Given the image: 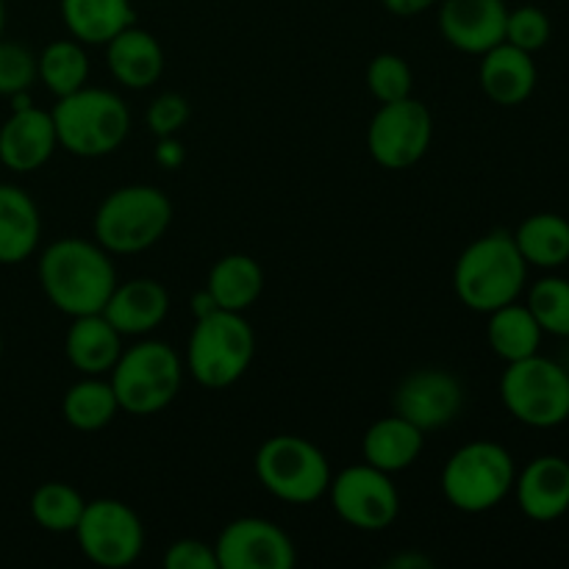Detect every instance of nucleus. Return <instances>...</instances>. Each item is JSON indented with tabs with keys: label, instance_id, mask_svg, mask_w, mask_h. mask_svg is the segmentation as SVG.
<instances>
[{
	"label": "nucleus",
	"instance_id": "obj_12",
	"mask_svg": "<svg viewBox=\"0 0 569 569\" xmlns=\"http://www.w3.org/2000/svg\"><path fill=\"white\" fill-rule=\"evenodd\" d=\"M326 495L331 498L339 520L356 531H387L400 515V495L392 476L376 470L367 461L345 467L339 476H333Z\"/></svg>",
	"mask_w": 569,
	"mask_h": 569
},
{
	"label": "nucleus",
	"instance_id": "obj_28",
	"mask_svg": "<svg viewBox=\"0 0 569 569\" xmlns=\"http://www.w3.org/2000/svg\"><path fill=\"white\" fill-rule=\"evenodd\" d=\"M117 411H122L120 400H117L109 378L103 381V376H83L61 398V417H64V422L83 433L103 431L106 426L114 422Z\"/></svg>",
	"mask_w": 569,
	"mask_h": 569
},
{
	"label": "nucleus",
	"instance_id": "obj_29",
	"mask_svg": "<svg viewBox=\"0 0 569 569\" xmlns=\"http://www.w3.org/2000/svg\"><path fill=\"white\" fill-rule=\"evenodd\" d=\"M37 76L56 100L87 87L89 56L78 39H56L37 56Z\"/></svg>",
	"mask_w": 569,
	"mask_h": 569
},
{
	"label": "nucleus",
	"instance_id": "obj_17",
	"mask_svg": "<svg viewBox=\"0 0 569 569\" xmlns=\"http://www.w3.org/2000/svg\"><path fill=\"white\" fill-rule=\"evenodd\" d=\"M511 495L528 520H561L569 511V461L553 453L537 456L517 472Z\"/></svg>",
	"mask_w": 569,
	"mask_h": 569
},
{
	"label": "nucleus",
	"instance_id": "obj_34",
	"mask_svg": "<svg viewBox=\"0 0 569 569\" xmlns=\"http://www.w3.org/2000/svg\"><path fill=\"white\" fill-rule=\"evenodd\" d=\"M37 78V56L26 44L0 39V94L14 98V94L28 92Z\"/></svg>",
	"mask_w": 569,
	"mask_h": 569
},
{
	"label": "nucleus",
	"instance_id": "obj_1",
	"mask_svg": "<svg viewBox=\"0 0 569 569\" xmlns=\"http://www.w3.org/2000/svg\"><path fill=\"white\" fill-rule=\"evenodd\" d=\"M37 276L50 306L67 317L98 315L117 287L109 250L81 237L50 242L39 256Z\"/></svg>",
	"mask_w": 569,
	"mask_h": 569
},
{
	"label": "nucleus",
	"instance_id": "obj_37",
	"mask_svg": "<svg viewBox=\"0 0 569 569\" xmlns=\"http://www.w3.org/2000/svg\"><path fill=\"white\" fill-rule=\"evenodd\" d=\"M153 156L156 164H161L164 170H178L183 164V144L176 137H161Z\"/></svg>",
	"mask_w": 569,
	"mask_h": 569
},
{
	"label": "nucleus",
	"instance_id": "obj_16",
	"mask_svg": "<svg viewBox=\"0 0 569 569\" xmlns=\"http://www.w3.org/2000/svg\"><path fill=\"white\" fill-rule=\"evenodd\" d=\"M59 148L50 111L26 103L11 109L9 120L0 126V164L11 172H33L50 161Z\"/></svg>",
	"mask_w": 569,
	"mask_h": 569
},
{
	"label": "nucleus",
	"instance_id": "obj_43",
	"mask_svg": "<svg viewBox=\"0 0 569 569\" xmlns=\"http://www.w3.org/2000/svg\"><path fill=\"white\" fill-rule=\"evenodd\" d=\"M0 359H3V333H0Z\"/></svg>",
	"mask_w": 569,
	"mask_h": 569
},
{
	"label": "nucleus",
	"instance_id": "obj_31",
	"mask_svg": "<svg viewBox=\"0 0 569 569\" xmlns=\"http://www.w3.org/2000/svg\"><path fill=\"white\" fill-rule=\"evenodd\" d=\"M528 311L545 333L569 339V281L561 276H545L528 289Z\"/></svg>",
	"mask_w": 569,
	"mask_h": 569
},
{
	"label": "nucleus",
	"instance_id": "obj_30",
	"mask_svg": "<svg viewBox=\"0 0 569 569\" xmlns=\"http://www.w3.org/2000/svg\"><path fill=\"white\" fill-rule=\"evenodd\" d=\"M83 506H87V500L76 487L64 481H48L33 489L28 509H31L33 522L42 531L72 533L81 520Z\"/></svg>",
	"mask_w": 569,
	"mask_h": 569
},
{
	"label": "nucleus",
	"instance_id": "obj_10",
	"mask_svg": "<svg viewBox=\"0 0 569 569\" xmlns=\"http://www.w3.org/2000/svg\"><path fill=\"white\" fill-rule=\"evenodd\" d=\"M81 553L106 569L131 567L142 556L144 528L137 511L114 498L87 500L76 526Z\"/></svg>",
	"mask_w": 569,
	"mask_h": 569
},
{
	"label": "nucleus",
	"instance_id": "obj_13",
	"mask_svg": "<svg viewBox=\"0 0 569 569\" xmlns=\"http://www.w3.org/2000/svg\"><path fill=\"white\" fill-rule=\"evenodd\" d=\"M220 569H292L298 550L292 539L264 517H239L220 531L214 542Z\"/></svg>",
	"mask_w": 569,
	"mask_h": 569
},
{
	"label": "nucleus",
	"instance_id": "obj_21",
	"mask_svg": "<svg viewBox=\"0 0 569 569\" xmlns=\"http://www.w3.org/2000/svg\"><path fill=\"white\" fill-rule=\"evenodd\" d=\"M64 353L81 376H109L122 356V333L106 320L103 311L72 317L64 337Z\"/></svg>",
	"mask_w": 569,
	"mask_h": 569
},
{
	"label": "nucleus",
	"instance_id": "obj_3",
	"mask_svg": "<svg viewBox=\"0 0 569 569\" xmlns=\"http://www.w3.org/2000/svg\"><path fill=\"white\" fill-rule=\"evenodd\" d=\"M59 148L78 159H100L122 148L131 133L128 103L111 89L83 87L50 109Z\"/></svg>",
	"mask_w": 569,
	"mask_h": 569
},
{
	"label": "nucleus",
	"instance_id": "obj_6",
	"mask_svg": "<svg viewBox=\"0 0 569 569\" xmlns=\"http://www.w3.org/2000/svg\"><path fill=\"white\" fill-rule=\"evenodd\" d=\"M256 356V333L244 315L217 309L194 320L183 370L206 389L233 387Z\"/></svg>",
	"mask_w": 569,
	"mask_h": 569
},
{
	"label": "nucleus",
	"instance_id": "obj_39",
	"mask_svg": "<svg viewBox=\"0 0 569 569\" xmlns=\"http://www.w3.org/2000/svg\"><path fill=\"white\" fill-rule=\"evenodd\" d=\"M387 567H392V569H417V567H422V569H431V567H433V561H431V559H426V556L403 553V556H395V559L389 561Z\"/></svg>",
	"mask_w": 569,
	"mask_h": 569
},
{
	"label": "nucleus",
	"instance_id": "obj_15",
	"mask_svg": "<svg viewBox=\"0 0 569 569\" xmlns=\"http://www.w3.org/2000/svg\"><path fill=\"white\" fill-rule=\"evenodd\" d=\"M506 0H439V31L461 53L483 56L506 42Z\"/></svg>",
	"mask_w": 569,
	"mask_h": 569
},
{
	"label": "nucleus",
	"instance_id": "obj_41",
	"mask_svg": "<svg viewBox=\"0 0 569 569\" xmlns=\"http://www.w3.org/2000/svg\"><path fill=\"white\" fill-rule=\"evenodd\" d=\"M3 28H6V3L0 0V39H3Z\"/></svg>",
	"mask_w": 569,
	"mask_h": 569
},
{
	"label": "nucleus",
	"instance_id": "obj_44",
	"mask_svg": "<svg viewBox=\"0 0 569 569\" xmlns=\"http://www.w3.org/2000/svg\"><path fill=\"white\" fill-rule=\"evenodd\" d=\"M0 167H3V164H0Z\"/></svg>",
	"mask_w": 569,
	"mask_h": 569
},
{
	"label": "nucleus",
	"instance_id": "obj_32",
	"mask_svg": "<svg viewBox=\"0 0 569 569\" xmlns=\"http://www.w3.org/2000/svg\"><path fill=\"white\" fill-rule=\"evenodd\" d=\"M367 89L378 103L409 98L415 89V72L409 61L398 53H378L367 67Z\"/></svg>",
	"mask_w": 569,
	"mask_h": 569
},
{
	"label": "nucleus",
	"instance_id": "obj_38",
	"mask_svg": "<svg viewBox=\"0 0 569 569\" xmlns=\"http://www.w3.org/2000/svg\"><path fill=\"white\" fill-rule=\"evenodd\" d=\"M383 9L395 17H415L422 14V11L439 6V0H381Z\"/></svg>",
	"mask_w": 569,
	"mask_h": 569
},
{
	"label": "nucleus",
	"instance_id": "obj_5",
	"mask_svg": "<svg viewBox=\"0 0 569 569\" xmlns=\"http://www.w3.org/2000/svg\"><path fill=\"white\" fill-rule=\"evenodd\" d=\"M515 456L492 439H476L461 445L445 461L442 487L445 500L461 515H483L503 503L515 489Z\"/></svg>",
	"mask_w": 569,
	"mask_h": 569
},
{
	"label": "nucleus",
	"instance_id": "obj_27",
	"mask_svg": "<svg viewBox=\"0 0 569 569\" xmlns=\"http://www.w3.org/2000/svg\"><path fill=\"white\" fill-rule=\"evenodd\" d=\"M487 317V342L492 348V353L498 359H503L506 365L539 353L545 331L533 320L526 303H517L515 300V303H506L500 309L489 311Z\"/></svg>",
	"mask_w": 569,
	"mask_h": 569
},
{
	"label": "nucleus",
	"instance_id": "obj_18",
	"mask_svg": "<svg viewBox=\"0 0 569 569\" xmlns=\"http://www.w3.org/2000/svg\"><path fill=\"white\" fill-rule=\"evenodd\" d=\"M478 81H481L483 94L495 106L515 109V106L526 103L537 89V61H533V53H526L509 42H500L481 56Z\"/></svg>",
	"mask_w": 569,
	"mask_h": 569
},
{
	"label": "nucleus",
	"instance_id": "obj_8",
	"mask_svg": "<svg viewBox=\"0 0 569 569\" xmlns=\"http://www.w3.org/2000/svg\"><path fill=\"white\" fill-rule=\"evenodd\" d=\"M256 478L272 498L289 506H311L331 487V465L326 453L298 433H276L253 459Z\"/></svg>",
	"mask_w": 569,
	"mask_h": 569
},
{
	"label": "nucleus",
	"instance_id": "obj_14",
	"mask_svg": "<svg viewBox=\"0 0 569 569\" xmlns=\"http://www.w3.org/2000/svg\"><path fill=\"white\" fill-rule=\"evenodd\" d=\"M395 415L415 422L420 431H437L450 426L465 409V387L459 378L439 367L411 370L395 387Z\"/></svg>",
	"mask_w": 569,
	"mask_h": 569
},
{
	"label": "nucleus",
	"instance_id": "obj_24",
	"mask_svg": "<svg viewBox=\"0 0 569 569\" xmlns=\"http://www.w3.org/2000/svg\"><path fill=\"white\" fill-rule=\"evenodd\" d=\"M206 289L214 298L217 309L244 315L264 292V270L253 256L228 253L209 270Z\"/></svg>",
	"mask_w": 569,
	"mask_h": 569
},
{
	"label": "nucleus",
	"instance_id": "obj_22",
	"mask_svg": "<svg viewBox=\"0 0 569 569\" xmlns=\"http://www.w3.org/2000/svg\"><path fill=\"white\" fill-rule=\"evenodd\" d=\"M422 448H426V431L400 415L381 417L361 437V459L389 476L409 470L420 459Z\"/></svg>",
	"mask_w": 569,
	"mask_h": 569
},
{
	"label": "nucleus",
	"instance_id": "obj_2",
	"mask_svg": "<svg viewBox=\"0 0 569 569\" xmlns=\"http://www.w3.org/2000/svg\"><path fill=\"white\" fill-rule=\"evenodd\" d=\"M528 264L509 231H489L467 244L453 267V289L461 306L478 315L520 300Z\"/></svg>",
	"mask_w": 569,
	"mask_h": 569
},
{
	"label": "nucleus",
	"instance_id": "obj_23",
	"mask_svg": "<svg viewBox=\"0 0 569 569\" xmlns=\"http://www.w3.org/2000/svg\"><path fill=\"white\" fill-rule=\"evenodd\" d=\"M42 237V217L31 194L11 183H0V264H22L31 259Z\"/></svg>",
	"mask_w": 569,
	"mask_h": 569
},
{
	"label": "nucleus",
	"instance_id": "obj_9",
	"mask_svg": "<svg viewBox=\"0 0 569 569\" xmlns=\"http://www.w3.org/2000/svg\"><path fill=\"white\" fill-rule=\"evenodd\" d=\"M500 400L528 428H559L569 420V372L542 353L506 365Z\"/></svg>",
	"mask_w": 569,
	"mask_h": 569
},
{
	"label": "nucleus",
	"instance_id": "obj_19",
	"mask_svg": "<svg viewBox=\"0 0 569 569\" xmlns=\"http://www.w3.org/2000/svg\"><path fill=\"white\" fill-rule=\"evenodd\" d=\"M170 295L156 278H131L117 283L103 306V317L122 337H144L167 320Z\"/></svg>",
	"mask_w": 569,
	"mask_h": 569
},
{
	"label": "nucleus",
	"instance_id": "obj_20",
	"mask_svg": "<svg viewBox=\"0 0 569 569\" xmlns=\"http://www.w3.org/2000/svg\"><path fill=\"white\" fill-rule=\"evenodd\" d=\"M106 64L120 87L126 89H150L164 72V50L159 39L150 31L139 28L137 22L122 28L114 39L103 44Z\"/></svg>",
	"mask_w": 569,
	"mask_h": 569
},
{
	"label": "nucleus",
	"instance_id": "obj_7",
	"mask_svg": "<svg viewBox=\"0 0 569 569\" xmlns=\"http://www.w3.org/2000/svg\"><path fill=\"white\" fill-rule=\"evenodd\" d=\"M183 361L161 339H144L122 350L109 381L114 387L120 409L133 417H150L164 411L178 398L183 381Z\"/></svg>",
	"mask_w": 569,
	"mask_h": 569
},
{
	"label": "nucleus",
	"instance_id": "obj_40",
	"mask_svg": "<svg viewBox=\"0 0 569 569\" xmlns=\"http://www.w3.org/2000/svg\"><path fill=\"white\" fill-rule=\"evenodd\" d=\"M211 311H217V303H214V298H211V295H209V289H200L198 295H192V315H194V320H198V317L211 315Z\"/></svg>",
	"mask_w": 569,
	"mask_h": 569
},
{
	"label": "nucleus",
	"instance_id": "obj_36",
	"mask_svg": "<svg viewBox=\"0 0 569 569\" xmlns=\"http://www.w3.org/2000/svg\"><path fill=\"white\" fill-rule=\"evenodd\" d=\"M161 565L167 569H220L214 545H206L200 539H178V542H172L164 550Z\"/></svg>",
	"mask_w": 569,
	"mask_h": 569
},
{
	"label": "nucleus",
	"instance_id": "obj_42",
	"mask_svg": "<svg viewBox=\"0 0 569 569\" xmlns=\"http://www.w3.org/2000/svg\"><path fill=\"white\" fill-rule=\"evenodd\" d=\"M561 365H565V370L569 372V350H567V356H565V361H561Z\"/></svg>",
	"mask_w": 569,
	"mask_h": 569
},
{
	"label": "nucleus",
	"instance_id": "obj_11",
	"mask_svg": "<svg viewBox=\"0 0 569 569\" xmlns=\"http://www.w3.org/2000/svg\"><path fill=\"white\" fill-rule=\"evenodd\" d=\"M433 139V117L417 98L381 103L367 128V150L383 170H409L428 153Z\"/></svg>",
	"mask_w": 569,
	"mask_h": 569
},
{
	"label": "nucleus",
	"instance_id": "obj_26",
	"mask_svg": "<svg viewBox=\"0 0 569 569\" xmlns=\"http://www.w3.org/2000/svg\"><path fill=\"white\" fill-rule=\"evenodd\" d=\"M517 250L528 267L539 270H559L569 261V220L553 211H537L526 217L511 233Z\"/></svg>",
	"mask_w": 569,
	"mask_h": 569
},
{
	"label": "nucleus",
	"instance_id": "obj_4",
	"mask_svg": "<svg viewBox=\"0 0 569 569\" xmlns=\"http://www.w3.org/2000/svg\"><path fill=\"white\" fill-rule=\"evenodd\" d=\"M172 226V200L150 183H128L106 194L92 220L94 242L111 256H131L161 242Z\"/></svg>",
	"mask_w": 569,
	"mask_h": 569
},
{
	"label": "nucleus",
	"instance_id": "obj_33",
	"mask_svg": "<svg viewBox=\"0 0 569 569\" xmlns=\"http://www.w3.org/2000/svg\"><path fill=\"white\" fill-rule=\"evenodd\" d=\"M553 37V26H550V17L545 14V9L539 6H517L509 9L506 17V42L515 44V48L526 50V53H537Z\"/></svg>",
	"mask_w": 569,
	"mask_h": 569
},
{
	"label": "nucleus",
	"instance_id": "obj_25",
	"mask_svg": "<svg viewBox=\"0 0 569 569\" xmlns=\"http://www.w3.org/2000/svg\"><path fill=\"white\" fill-rule=\"evenodd\" d=\"M61 22L81 44H106L133 26L131 0H59Z\"/></svg>",
	"mask_w": 569,
	"mask_h": 569
},
{
	"label": "nucleus",
	"instance_id": "obj_35",
	"mask_svg": "<svg viewBox=\"0 0 569 569\" xmlns=\"http://www.w3.org/2000/svg\"><path fill=\"white\" fill-rule=\"evenodd\" d=\"M189 100L178 92H164L148 106V114H144V122H148L150 133L156 139L161 137H176L183 126L189 122Z\"/></svg>",
	"mask_w": 569,
	"mask_h": 569
}]
</instances>
